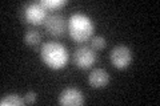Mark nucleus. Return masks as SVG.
Returning <instances> with one entry per match:
<instances>
[{
  "mask_svg": "<svg viewBox=\"0 0 160 106\" xmlns=\"http://www.w3.org/2000/svg\"><path fill=\"white\" fill-rule=\"evenodd\" d=\"M67 31L73 41L86 43L93 35V20L83 12H75L69 16V20L67 21Z\"/></svg>",
  "mask_w": 160,
  "mask_h": 106,
  "instance_id": "f257e3e1",
  "label": "nucleus"
},
{
  "mask_svg": "<svg viewBox=\"0 0 160 106\" xmlns=\"http://www.w3.org/2000/svg\"><path fill=\"white\" fill-rule=\"evenodd\" d=\"M40 57L48 68L59 70L68 64V50L58 41H47L40 48Z\"/></svg>",
  "mask_w": 160,
  "mask_h": 106,
  "instance_id": "f03ea898",
  "label": "nucleus"
},
{
  "mask_svg": "<svg viewBox=\"0 0 160 106\" xmlns=\"http://www.w3.org/2000/svg\"><path fill=\"white\" fill-rule=\"evenodd\" d=\"M48 16L47 9L43 7L40 2L28 3L23 7V19L24 21L31 25H42Z\"/></svg>",
  "mask_w": 160,
  "mask_h": 106,
  "instance_id": "7ed1b4c3",
  "label": "nucleus"
},
{
  "mask_svg": "<svg viewBox=\"0 0 160 106\" xmlns=\"http://www.w3.org/2000/svg\"><path fill=\"white\" fill-rule=\"evenodd\" d=\"M109 60L115 68L118 69H126L129 67L132 61V52L127 45L119 44L113 47L111 53H109Z\"/></svg>",
  "mask_w": 160,
  "mask_h": 106,
  "instance_id": "20e7f679",
  "label": "nucleus"
},
{
  "mask_svg": "<svg viewBox=\"0 0 160 106\" xmlns=\"http://www.w3.org/2000/svg\"><path fill=\"white\" fill-rule=\"evenodd\" d=\"M73 64L80 69H89L96 61V52L95 49L87 45H82L73 52Z\"/></svg>",
  "mask_w": 160,
  "mask_h": 106,
  "instance_id": "39448f33",
  "label": "nucleus"
},
{
  "mask_svg": "<svg viewBox=\"0 0 160 106\" xmlns=\"http://www.w3.org/2000/svg\"><path fill=\"white\" fill-rule=\"evenodd\" d=\"M44 28L48 35L53 37H62L64 32L67 31V21L62 15L59 13H51L48 15L46 21H44Z\"/></svg>",
  "mask_w": 160,
  "mask_h": 106,
  "instance_id": "423d86ee",
  "label": "nucleus"
},
{
  "mask_svg": "<svg viewBox=\"0 0 160 106\" xmlns=\"http://www.w3.org/2000/svg\"><path fill=\"white\" fill-rule=\"evenodd\" d=\"M58 102L60 105H66V106H82L84 104L83 92L75 86L66 88L59 94Z\"/></svg>",
  "mask_w": 160,
  "mask_h": 106,
  "instance_id": "0eeeda50",
  "label": "nucleus"
},
{
  "mask_svg": "<svg viewBox=\"0 0 160 106\" xmlns=\"http://www.w3.org/2000/svg\"><path fill=\"white\" fill-rule=\"evenodd\" d=\"M88 82L95 89L106 88L109 82V74L107 70H104L102 68H96L88 74Z\"/></svg>",
  "mask_w": 160,
  "mask_h": 106,
  "instance_id": "6e6552de",
  "label": "nucleus"
},
{
  "mask_svg": "<svg viewBox=\"0 0 160 106\" xmlns=\"http://www.w3.org/2000/svg\"><path fill=\"white\" fill-rule=\"evenodd\" d=\"M0 105L2 106H22V105H26V102H24V98H22L19 94L11 93V94L3 95L2 99H0Z\"/></svg>",
  "mask_w": 160,
  "mask_h": 106,
  "instance_id": "1a4fd4ad",
  "label": "nucleus"
},
{
  "mask_svg": "<svg viewBox=\"0 0 160 106\" xmlns=\"http://www.w3.org/2000/svg\"><path fill=\"white\" fill-rule=\"evenodd\" d=\"M40 40H42V36H40L39 31H36V29H28V31L24 33V43H26V45H28V47H38V45L40 44Z\"/></svg>",
  "mask_w": 160,
  "mask_h": 106,
  "instance_id": "9d476101",
  "label": "nucleus"
},
{
  "mask_svg": "<svg viewBox=\"0 0 160 106\" xmlns=\"http://www.w3.org/2000/svg\"><path fill=\"white\" fill-rule=\"evenodd\" d=\"M43 4V7L47 9V11H52V9L60 8L67 4V0H42L40 2Z\"/></svg>",
  "mask_w": 160,
  "mask_h": 106,
  "instance_id": "9b49d317",
  "label": "nucleus"
},
{
  "mask_svg": "<svg viewBox=\"0 0 160 106\" xmlns=\"http://www.w3.org/2000/svg\"><path fill=\"white\" fill-rule=\"evenodd\" d=\"M107 45V41L106 39L103 36H100V35H96V36H92L91 37V48L95 49V50H100L103 48H106Z\"/></svg>",
  "mask_w": 160,
  "mask_h": 106,
  "instance_id": "f8f14e48",
  "label": "nucleus"
},
{
  "mask_svg": "<svg viewBox=\"0 0 160 106\" xmlns=\"http://www.w3.org/2000/svg\"><path fill=\"white\" fill-rule=\"evenodd\" d=\"M24 102L26 104H35L38 99V94L33 92V90H29V92H27L26 94H24Z\"/></svg>",
  "mask_w": 160,
  "mask_h": 106,
  "instance_id": "ddd939ff",
  "label": "nucleus"
}]
</instances>
